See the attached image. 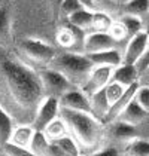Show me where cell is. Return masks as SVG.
Here are the masks:
<instances>
[{
  "label": "cell",
  "instance_id": "6da1fadb",
  "mask_svg": "<svg viewBox=\"0 0 149 156\" xmlns=\"http://www.w3.org/2000/svg\"><path fill=\"white\" fill-rule=\"evenodd\" d=\"M43 98L37 70L0 48V108L15 125H31Z\"/></svg>",
  "mask_w": 149,
  "mask_h": 156
},
{
  "label": "cell",
  "instance_id": "7a4b0ae2",
  "mask_svg": "<svg viewBox=\"0 0 149 156\" xmlns=\"http://www.w3.org/2000/svg\"><path fill=\"white\" fill-rule=\"evenodd\" d=\"M58 116L64 120L69 135L73 137L81 149V155H88L99 150L104 138V128L99 119L91 113H82L60 107Z\"/></svg>",
  "mask_w": 149,
  "mask_h": 156
},
{
  "label": "cell",
  "instance_id": "3957f363",
  "mask_svg": "<svg viewBox=\"0 0 149 156\" xmlns=\"http://www.w3.org/2000/svg\"><path fill=\"white\" fill-rule=\"evenodd\" d=\"M48 67L61 73L74 88H81L85 83L88 74L91 73L94 66L89 62L85 54H76V52L66 51L61 54H57Z\"/></svg>",
  "mask_w": 149,
  "mask_h": 156
},
{
  "label": "cell",
  "instance_id": "277c9868",
  "mask_svg": "<svg viewBox=\"0 0 149 156\" xmlns=\"http://www.w3.org/2000/svg\"><path fill=\"white\" fill-rule=\"evenodd\" d=\"M20 55H21L20 58L25 64H28L30 67L36 70V67L46 69L51 64V61L55 58L57 51L51 45L39 39H24L20 43Z\"/></svg>",
  "mask_w": 149,
  "mask_h": 156
},
{
  "label": "cell",
  "instance_id": "5b68a950",
  "mask_svg": "<svg viewBox=\"0 0 149 156\" xmlns=\"http://www.w3.org/2000/svg\"><path fill=\"white\" fill-rule=\"evenodd\" d=\"M37 74H39L45 97H52V98L58 100L61 95H64L66 92H69L70 89L74 88L61 73L55 72L49 67L37 70Z\"/></svg>",
  "mask_w": 149,
  "mask_h": 156
},
{
  "label": "cell",
  "instance_id": "8992f818",
  "mask_svg": "<svg viewBox=\"0 0 149 156\" xmlns=\"http://www.w3.org/2000/svg\"><path fill=\"white\" fill-rule=\"evenodd\" d=\"M60 113V103L57 98L52 97H45L42 103L39 104L36 110L35 119L31 122V126L35 131H43L46 125H49L55 118H58Z\"/></svg>",
  "mask_w": 149,
  "mask_h": 156
},
{
  "label": "cell",
  "instance_id": "52a82bcc",
  "mask_svg": "<svg viewBox=\"0 0 149 156\" xmlns=\"http://www.w3.org/2000/svg\"><path fill=\"white\" fill-rule=\"evenodd\" d=\"M112 72H113L112 67H93L85 83L79 89L87 97H91L93 94H96V92L106 88V85L109 83L112 79Z\"/></svg>",
  "mask_w": 149,
  "mask_h": 156
},
{
  "label": "cell",
  "instance_id": "ba28073f",
  "mask_svg": "<svg viewBox=\"0 0 149 156\" xmlns=\"http://www.w3.org/2000/svg\"><path fill=\"white\" fill-rule=\"evenodd\" d=\"M60 107L74 112H82V113H91L89 106V97H87L79 88H73L69 92L58 98Z\"/></svg>",
  "mask_w": 149,
  "mask_h": 156
},
{
  "label": "cell",
  "instance_id": "9c48e42d",
  "mask_svg": "<svg viewBox=\"0 0 149 156\" xmlns=\"http://www.w3.org/2000/svg\"><path fill=\"white\" fill-rule=\"evenodd\" d=\"M146 48H148V36L145 31L128 39V43L122 54V62L134 66V62L142 57V54L146 51Z\"/></svg>",
  "mask_w": 149,
  "mask_h": 156
},
{
  "label": "cell",
  "instance_id": "30bf717a",
  "mask_svg": "<svg viewBox=\"0 0 149 156\" xmlns=\"http://www.w3.org/2000/svg\"><path fill=\"white\" fill-rule=\"evenodd\" d=\"M116 42L107 33H87L84 40V54H97L101 51L115 49Z\"/></svg>",
  "mask_w": 149,
  "mask_h": 156
},
{
  "label": "cell",
  "instance_id": "8fae6325",
  "mask_svg": "<svg viewBox=\"0 0 149 156\" xmlns=\"http://www.w3.org/2000/svg\"><path fill=\"white\" fill-rule=\"evenodd\" d=\"M87 58L94 67H118L122 64V54L118 49H109V51H101L97 54H87Z\"/></svg>",
  "mask_w": 149,
  "mask_h": 156
},
{
  "label": "cell",
  "instance_id": "7c38bea8",
  "mask_svg": "<svg viewBox=\"0 0 149 156\" xmlns=\"http://www.w3.org/2000/svg\"><path fill=\"white\" fill-rule=\"evenodd\" d=\"M112 82H116V83L122 85L125 88H128V86H131V85L137 83V80H139V74H137L136 69H134V66H131V64H119L118 67H115L113 69V72H112Z\"/></svg>",
  "mask_w": 149,
  "mask_h": 156
},
{
  "label": "cell",
  "instance_id": "4fadbf2b",
  "mask_svg": "<svg viewBox=\"0 0 149 156\" xmlns=\"http://www.w3.org/2000/svg\"><path fill=\"white\" fill-rule=\"evenodd\" d=\"M137 88H139V83H134L125 89L124 94L121 95V98H119L115 104H112L111 107H109V112H107V116H106V122H104V123H109V122H113V120L118 119V116L122 113V110H124V108L128 106V103L134 98Z\"/></svg>",
  "mask_w": 149,
  "mask_h": 156
},
{
  "label": "cell",
  "instance_id": "5bb4252c",
  "mask_svg": "<svg viewBox=\"0 0 149 156\" xmlns=\"http://www.w3.org/2000/svg\"><path fill=\"white\" fill-rule=\"evenodd\" d=\"M109 135L116 141L128 143V141L137 138V131L136 126H133L130 123H125V122H121V120H113V122H111Z\"/></svg>",
  "mask_w": 149,
  "mask_h": 156
},
{
  "label": "cell",
  "instance_id": "9a60e30c",
  "mask_svg": "<svg viewBox=\"0 0 149 156\" xmlns=\"http://www.w3.org/2000/svg\"><path fill=\"white\" fill-rule=\"evenodd\" d=\"M89 106H91V115L96 119H99L101 123H104L111 106H109V103L106 100V95H104L103 89L89 97Z\"/></svg>",
  "mask_w": 149,
  "mask_h": 156
},
{
  "label": "cell",
  "instance_id": "2e32d148",
  "mask_svg": "<svg viewBox=\"0 0 149 156\" xmlns=\"http://www.w3.org/2000/svg\"><path fill=\"white\" fill-rule=\"evenodd\" d=\"M146 115H148V112L143 110V108L136 103V100L133 98V100L128 103V106L122 110V113L118 116L116 120H121V122H125V123H130V125L136 126L137 123H140L142 120L146 118Z\"/></svg>",
  "mask_w": 149,
  "mask_h": 156
},
{
  "label": "cell",
  "instance_id": "e0dca14e",
  "mask_svg": "<svg viewBox=\"0 0 149 156\" xmlns=\"http://www.w3.org/2000/svg\"><path fill=\"white\" fill-rule=\"evenodd\" d=\"M33 135H35V129L31 125H15L12 135L9 138V143L13 146H18V147L28 149Z\"/></svg>",
  "mask_w": 149,
  "mask_h": 156
},
{
  "label": "cell",
  "instance_id": "ac0fdd59",
  "mask_svg": "<svg viewBox=\"0 0 149 156\" xmlns=\"http://www.w3.org/2000/svg\"><path fill=\"white\" fill-rule=\"evenodd\" d=\"M93 15H94L93 11L81 9V11L74 12L73 15H70V16L67 18V24L73 25L76 28H79V30L88 33L89 28H91V23H93Z\"/></svg>",
  "mask_w": 149,
  "mask_h": 156
},
{
  "label": "cell",
  "instance_id": "d6986e66",
  "mask_svg": "<svg viewBox=\"0 0 149 156\" xmlns=\"http://www.w3.org/2000/svg\"><path fill=\"white\" fill-rule=\"evenodd\" d=\"M112 18L109 13L100 12V11H94L93 15V23H91V28L88 33H107L112 25Z\"/></svg>",
  "mask_w": 149,
  "mask_h": 156
},
{
  "label": "cell",
  "instance_id": "ffe728a7",
  "mask_svg": "<svg viewBox=\"0 0 149 156\" xmlns=\"http://www.w3.org/2000/svg\"><path fill=\"white\" fill-rule=\"evenodd\" d=\"M124 9L127 15H133L143 21L149 12V0H128L124 5Z\"/></svg>",
  "mask_w": 149,
  "mask_h": 156
},
{
  "label": "cell",
  "instance_id": "44dd1931",
  "mask_svg": "<svg viewBox=\"0 0 149 156\" xmlns=\"http://www.w3.org/2000/svg\"><path fill=\"white\" fill-rule=\"evenodd\" d=\"M118 23L124 27L128 39H131L133 36H136V34L143 31V21H142L140 18L133 16V15H127V13H125V15L121 16V20H119Z\"/></svg>",
  "mask_w": 149,
  "mask_h": 156
},
{
  "label": "cell",
  "instance_id": "7402d4cb",
  "mask_svg": "<svg viewBox=\"0 0 149 156\" xmlns=\"http://www.w3.org/2000/svg\"><path fill=\"white\" fill-rule=\"evenodd\" d=\"M42 132L45 134V137H46L49 141H54V140L60 138V137H63V135L69 134L67 126H66L64 120H63L60 116H58V118H55L49 125H46V128H45Z\"/></svg>",
  "mask_w": 149,
  "mask_h": 156
},
{
  "label": "cell",
  "instance_id": "603a6c76",
  "mask_svg": "<svg viewBox=\"0 0 149 156\" xmlns=\"http://www.w3.org/2000/svg\"><path fill=\"white\" fill-rule=\"evenodd\" d=\"M52 143L57 144L66 156H81L79 146H78V143L73 140V137H70L69 134H66V135H63L60 138L54 140Z\"/></svg>",
  "mask_w": 149,
  "mask_h": 156
},
{
  "label": "cell",
  "instance_id": "cb8c5ba5",
  "mask_svg": "<svg viewBox=\"0 0 149 156\" xmlns=\"http://www.w3.org/2000/svg\"><path fill=\"white\" fill-rule=\"evenodd\" d=\"M48 146H49V140L45 137V134L42 131H35V135L28 146V150L36 156H45Z\"/></svg>",
  "mask_w": 149,
  "mask_h": 156
},
{
  "label": "cell",
  "instance_id": "d4e9b609",
  "mask_svg": "<svg viewBox=\"0 0 149 156\" xmlns=\"http://www.w3.org/2000/svg\"><path fill=\"white\" fill-rule=\"evenodd\" d=\"M13 120L0 108V146L5 143H9V138L13 131Z\"/></svg>",
  "mask_w": 149,
  "mask_h": 156
},
{
  "label": "cell",
  "instance_id": "484cf974",
  "mask_svg": "<svg viewBox=\"0 0 149 156\" xmlns=\"http://www.w3.org/2000/svg\"><path fill=\"white\" fill-rule=\"evenodd\" d=\"M11 21H9V11L5 5H0V48L9 39Z\"/></svg>",
  "mask_w": 149,
  "mask_h": 156
},
{
  "label": "cell",
  "instance_id": "4316f807",
  "mask_svg": "<svg viewBox=\"0 0 149 156\" xmlns=\"http://www.w3.org/2000/svg\"><path fill=\"white\" fill-rule=\"evenodd\" d=\"M127 155L136 156H149V141L142 138H134L127 144Z\"/></svg>",
  "mask_w": 149,
  "mask_h": 156
},
{
  "label": "cell",
  "instance_id": "83f0119b",
  "mask_svg": "<svg viewBox=\"0 0 149 156\" xmlns=\"http://www.w3.org/2000/svg\"><path fill=\"white\" fill-rule=\"evenodd\" d=\"M127 89L125 86H122V85L116 83V82H109V83L106 85V88L103 89L104 91V95H106V100H107V103H109V106H112V104H115L119 98H121V95L124 94V91Z\"/></svg>",
  "mask_w": 149,
  "mask_h": 156
},
{
  "label": "cell",
  "instance_id": "f1b7e54d",
  "mask_svg": "<svg viewBox=\"0 0 149 156\" xmlns=\"http://www.w3.org/2000/svg\"><path fill=\"white\" fill-rule=\"evenodd\" d=\"M0 155L2 156H36L35 153H31L28 149L18 147V146H13L11 143H5L0 146Z\"/></svg>",
  "mask_w": 149,
  "mask_h": 156
},
{
  "label": "cell",
  "instance_id": "f546056e",
  "mask_svg": "<svg viewBox=\"0 0 149 156\" xmlns=\"http://www.w3.org/2000/svg\"><path fill=\"white\" fill-rule=\"evenodd\" d=\"M81 9H85L78 0H63V3L60 5V9H58V12L61 16H64L66 20L70 16V15H73L74 12H78V11H81Z\"/></svg>",
  "mask_w": 149,
  "mask_h": 156
},
{
  "label": "cell",
  "instance_id": "4dcf8cb0",
  "mask_svg": "<svg viewBox=\"0 0 149 156\" xmlns=\"http://www.w3.org/2000/svg\"><path fill=\"white\" fill-rule=\"evenodd\" d=\"M134 100H136V103L140 107L149 113V86H140L139 85Z\"/></svg>",
  "mask_w": 149,
  "mask_h": 156
},
{
  "label": "cell",
  "instance_id": "1f68e13d",
  "mask_svg": "<svg viewBox=\"0 0 149 156\" xmlns=\"http://www.w3.org/2000/svg\"><path fill=\"white\" fill-rule=\"evenodd\" d=\"M107 34L116 42V43H119V42H122L125 39H128L127 37V33H125L124 27L119 24V23H112L111 28H109V31H107Z\"/></svg>",
  "mask_w": 149,
  "mask_h": 156
},
{
  "label": "cell",
  "instance_id": "d6a6232c",
  "mask_svg": "<svg viewBox=\"0 0 149 156\" xmlns=\"http://www.w3.org/2000/svg\"><path fill=\"white\" fill-rule=\"evenodd\" d=\"M134 69H136L139 76H142L149 69V45H148V48H146V51L142 54V57L134 62Z\"/></svg>",
  "mask_w": 149,
  "mask_h": 156
},
{
  "label": "cell",
  "instance_id": "836d02e7",
  "mask_svg": "<svg viewBox=\"0 0 149 156\" xmlns=\"http://www.w3.org/2000/svg\"><path fill=\"white\" fill-rule=\"evenodd\" d=\"M93 3H94L96 11H100V12L107 13L109 11H112L115 8V3L112 0H93Z\"/></svg>",
  "mask_w": 149,
  "mask_h": 156
},
{
  "label": "cell",
  "instance_id": "e575fe53",
  "mask_svg": "<svg viewBox=\"0 0 149 156\" xmlns=\"http://www.w3.org/2000/svg\"><path fill=\"white\" fill-rule=\"evenodd\" d=\"M84 156H119V152L116 147H104V149H99L93 153H88Z\"/></svg>",
  "mask_w": 149,
  "mask_h": 156
},
{
  "label": "cell",
  "instance_id": "d590c367",
  "mask_svg": "<svg viewBox=\"0 0 149 156\" xmlns=\"http://www.w3.org/2000/svg\"><path fill=\"white\" fill-rule=\"evenodd\" d=\"M137 83L140 85V86H149V69L145 73H143L142 76H139V80H137Z\"/></svg>",
  "mask_w": 149,
  "mask_h": 156
},
{
  "label": "cell",
  "instance_id": "8d00e7d4",
  "mask_svg": "<svg viewBox=\"0 0 149 156\" xmlns=\"http://www.w3.org/2000/svg\"><path fill=\"white\" fill-rule=\"evenodd\" d=\"M85 9H88V11H96V8H94V3H93V0H78Z\"/></svg>",
  "mask_w": 149,
  "mask_h": 156
},
{
  "label": "cell",
  "instance_id": "74e56055",
  "mask_svg": "<svg viewBox=\"0 0 149 156\" xmlns=\"http://www.w3.org/2000/svg\"><path fill=\"white\" fill-rule=\"evenodd\" d=\"M143 31L148 34L149 33V12H148V15H146V18L143 20Z\"/></svg>",
  "mask_w": 149,
  "mask_h": 156
},
{
  "label": "cell",
  "instance_id": "f35d334b",
  "mask_svg": "<svg viewBox=\"0 0 149 156\" xmlns=\"http://www.w3.org/2000/svg\"><path fill=\"white\" fill-rule=\"evenodd\" d=\"M63 3V0H54V6H55V12H58L60 9V5Z\"/></svg>",
  "mask_w": 149,
  "mask_h": 156
},
{
  "label": "cell",
  "instance_id": "ab89813d",
  "mask_svg": "<svg viewBox=\"0 0 149 156\" xmlns=\"http://www.w3.org/2000/svg\"><path fill=\"white\" fill-rule=\"evenodd\" d=\"M112 2H113V3H115V6H116V5H125L128 0H112Z\"/></svg>",
  "mask_w": 149,
  "mask_h": 156
},
{
  "label": "cell",
  "instance_id": "60d3db41",
  "mask_svg": "<svg viewBox=\"0 0 149 156\" xmlns=\"http://www.w3.org/2000/svg\"><path fill=\"white\" fill-rule=\"evenodd\" d=\"M146 36H148V45H149V33H148V34H146Z\"/></svg>",
  "mask_w": 149,
  "mask_h": 156
},
{
  "label": "cell",
  "instance_id": "b9f144b4",
  "mask_svg": "<svg viewBox=\"0 0 149 156\" xmlns=\"http://www.w3.org/2000/svg\"><path fill=\"white\" fill-rule=\"evenodd\" d=\"M127 156H136V155H127Z\"/></svg>",
  "mask_w": 149,
  "mask_h": 156
},
{
  "label": "cell",
  "instance_id": "7bdbcfd3",
  "mask_svg": "<svg viewBox=\"0 0 149 156\" xmlns=\"http://www.w3.org/2000/svg\"><path fill=\"white\" fill-rule=\"evenodd\" d=\"M0 5H2V0H0Z\"/></svg>",
  "mask_w": 149,
  "mask_h": 156
},
{
  "label": "cell",
  "instance_id": "ee69618b",
  "mask_svg": "<svg viewBox=\"0 0 149 156\" xmlns=\"http://www.w3.org/2000/svg\"><path fill=\"white\" fill-rule=\"evenodd\" d=\"M81 156H84V155H81Z\"/></svg>",
  "mask_w": 149,
  "mask_h": 156
}]
</instances>
